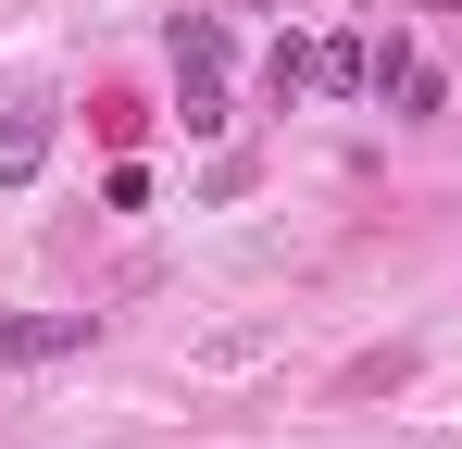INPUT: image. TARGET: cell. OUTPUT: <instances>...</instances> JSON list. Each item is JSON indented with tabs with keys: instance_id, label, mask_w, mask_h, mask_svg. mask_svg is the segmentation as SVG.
<instances>
[{
	"instance_id": "1",
	"label": "cell",
	"mask_w": 462,
	"mask_h": 449,
	"mask_svg": "<svg viewBox=\"0 0 462 449\" xmlns=\"http://www.w3.org/2000/svg\"><path fill=\"white\" fill-rule=\"evenodd\" d=\"M175 100H188L200 138L226 125V25H213V13H175Z\"/></svg>"
},
{
	"instance_id": "2",
	"label": "cell",
	"mask_w": 462,
	"mask_h": 449,
	"mask_svg": "<svg viewBox=\"0 0 462 449\" xmlns=\"http://www.w3.org/2000/svg\"><path fill=\"white\" fill-rule=\"evenodd\" d=\"M100 337V312H0V374H38V362H76Z\"/></svg>"
},
{
	"instance_id": "3",
	"label": "cell",
	"mask_w": 462,
	"mask_h": 449,
	"mask_svg": "<svg viewBox=\"0 0 462 449\" xmlns=\"http://www.w3.org/2000/svg\"><path fill=\"white\" fill-rule=\"evenodd\" d=\"M375 100L400 113V125H425V113H438V75H425L412 38H375Z\"/></svg>"
},
{
	"instance_id": "4",
	"label": "cell",
	"mask_w": 462,
	"mask_h": 449,
	"mask_svg": "<svg viewBox=\"0 0 462 449\" xmlns=\"http://www.w3.org/2000/svg\"><path fill=\"white\" fill-rule=\"evenodd\" d=\"M51 162V100H0V188H38Z\"/></svg>"
},
{
	"instance_id": "5",
	"label": "cell",
	"mask_w": 462,
	"mask_h": 449,
	"mask_svg": "<svg viewBox=\"0 0 462 449\" xmlns=\"http://www.w3.org/2000/svg\"><path fill=\"white\" fill-rule=\"evenodd\" d=\"M312 87H375V38H312Z\"/></svg>"
},
{
	"instance_id": "6",
	"label": "cell",
	"mask_w": 462,
	"mask_h": 449,
	"mask_svg": "<svg viewBox=\"0 0 462 449\" xmlns=\"http://www.w3.org/2000/svg\"><path fill=\"white\" fill-rule=\"evenodd\" d=\"M263 87H275V100H300V87H312V38H275V63H263Z\"/></svg>"
},
{
	"instance_id": "7",
	"label": "cell",
	"mask_w": 462,
	"mask_h": 449,
	"mask_svg": "<svg viewBox=\"0 0 462 449\" xmlns=\"http://www.w3.org/2000/svg\"><path fill=\"white\" fill-rule=\"evenodd\" d=\"M237 13H288V0H237Z\"/></svg>"
}]
</instances>
